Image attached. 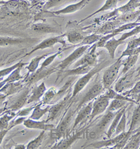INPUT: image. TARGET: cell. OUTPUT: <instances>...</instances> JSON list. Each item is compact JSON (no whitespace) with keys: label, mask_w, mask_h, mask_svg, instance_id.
I'll list each match as a JSON object with an SVG mask.
<instances>
[{"label":"cell","mask_w":140,"mask_h":149,"mask_svg":"<svg viewBox=\"0 0 140 149\" xmlns=\"http://www.w3.org/2000/svg\"><path fill=\"white\" fill-rule=\"evenodd\" d=\"M64 36H65V34L44 39V41H41V42L39 43V44H37V46L30 52V53H27V54L25 55V56H28V55H32V53H34V52L39 51V50H44L46 49V48L52 47V46H54L55 44H58V43L63 44V46H65V45H66V43H65V39H63Z\"/></svg>","instance_id":"8"},{"label":"cell","mask_w":140,"mask_h":149,"mask_svg":"<svg viewBox=\"0 0 140 149\" xmlns=\"http://www.w3.org/2000/svg\"><path fill=\"white\" fill-rule=\"evenodd\" d=\"M45 130H42L39 134V136H37L33 140L27 143L26 148L27 149H37L39 148L41 146V143H42L43 140H44L45 136Z\"/></svg>","instance_id":"37"},{"label":"cell","mask_w":140,"mask_h":149,"mask_svg":"<svg viewBox=\"0 0 140 149\" xmlns=\"http://www.w3.org/2000/svg\"><path fill=\"white\" fill-rule=\"evenodd\" d=\"M132 99L134 100V101L136 102L137 104H140V93H138V94L135 95L134 97H133Z\"/></svg>","instance_id":"53"},{"label":"cell","mask_w":140,"mask_h":149,"mask_svg":"<svg viewBox=\"0 0 140 149\" xmlns=\"http://www.w3.org/2000/svg\"><path fill=\"white\" fill-rule=\"evenodd\" d=\"M140 124V104H138L137 107L134 109L133 111L132 120L130 123V132H134V130L136 129L137 127Z\"/></svg>","instance_id":"32"},{"label":"cell","mask_w":140,"mask_h":149,"mask_svg":"<svg viewBox=\"0 0 140 149\" xmlns=\"http://www.w3.org/2000/svg\"><path fill=\"white\" fill-rule=\"evenodd\" d=\"M97 48V43H95L86 54L78 60L76 63H74V67H77L82 65H89L93 67L98 65V55L96 54Z\"/></svg>","instance_id":"10"},{"label":"cell","mask_w":140,"mask_h":149,"mask_svg":"<svg viewBox=\"0 0 140 149\" xmlns=\"http://www.w3.org/2000/svg\"><path fill=\"white\" fill-rule=\"evenodd\" d=\"M30 41H34L35 40L20 39V38H12L8 37V36H0V46H9V45L20 44L25 42H29Z\"/></svg>","instance_id":"23"},{"label":"cell","mask_w":140,"mask_h":149,"mask_svg":"<svg viewBox=\"0 0 140 149\" xmlns=\"http://www.w3.org/2000/svg\"><path fill=\"white\" fill-rule=\"evenodd\" d=\"M46 92V85H45L44 82H42L40 85L33 88V90L31 92V95L29 96L28 100H27V104L39 102L41 100V98L44 96Z\"/></svg>","instance_id":"18"},{"label":"cell","mask_w":140,"mask_h":149,"mask_svg":"<svg viewBox=\"0 0 140 149\" xmlns=\"http://www.w3.org/2000/svg\"><path fill=\"white\" fill-rule=\"evenodd\" d=\"M26 65H27V63H23L22 65L19 66L18 67H17L16 69H14V70L9 74V76H8L7 79H5V80L3 81V82H1L0 84H1V86H4V84H6V83H7V84H11V83L15 82V81L20 80V79H22V77L20 75V71H21L22 67Z\"/></svg>","instance_id":"26"},{"label":"cell","mask_w":140,"mask_h":149,"mask_svg":"<svg viewBox=\"0 0 140 149\" xmlns=\"http://www.w3.org/2000/svg\"><path fill=\"white\" fill-rule=\"evenodd\" d=\"M29 93H30V91L28 89H26L25 91H22L20 96L16 99L15 102L10 107L11 110L13 111H18L19 109L22 108L27 103Z\"/></svg>","instance_id":"21"},{"label":"cell","mask_w":140,"mask_h":149,"mask_svg":"<svg viewBox=\"0 0 140 149\" xmlns=\"http://www.w3.org/2000/svg\"><path fill=\"white\" fill-rule=\"evenodd\" d=\"M140 93V81H137L134 86L132 88V89L128 91H126L123 93V95H125L126 97H131L132 99L133 97H134L137 95L138 93Z\"/></svg>","instance_id":"43"},{"label":"cell","mask_w":140,"mask_h":149,"mask_svg":"<svg viewBox=\"0 0 140 149\" xmlns=\"http://www.w3.org/2000/svg\"><path fill=\"white\" fill-rule=\"evenodd\" d=\"M132 132H130V131H127L126 132V134L125 136H124L123 138L121 140H120V141H118V143L116 144L114 146L112 147L111 148H117V149H120V148H124V147H125V146L126 145V143H127V141H128L130 137L131 136V135L132 134Z\"/></svg>","instance_id":"44"},{"label":"cell","mask_w":140,"mask_h":149,"mask_svg":"<svg viewBox=\"0 0 140 149\" xmlns=\"http://www.w3.org/2000/svg\"><path fill=\"white\" fill-rule=\"evenodd\" d=\"M104 88L102 83H101L100 81L95 83L93 86H91L88 91L81 98L77 108V110H79L81 107H84L86 104L91 101H93V100L95 99L97 97L100 96L104 91Z\"/></svg>","instance_id":"4"},{"label":"cell","mask_w":140,"mask_h":149,"mask_svg":"<svg viewBox=\"0 0 140 149\" xmlns=\"http://www.w3.org/2000/svg\"><path fill=\"white\" fill-rule=\"evenodd\" d=\"M138 60V55H134V56H128L127 59L123 62V68L121 72V75H123L125 73L129 72L130 69L134 67V65L136 64V62H137Z\"/></svg>","instance_id":"35"},{"label":"cell","mask_w":140,"mask_h":149,"mask_svg":"<svg viewBox=\"0 0 140 149\" xmlns=\"http://www.w3.org/2000/svg\"><path fill=\"white\" fill-rule=\"evenodd\" d=\"M139 15L140 9L138 10V11L130 12V13H126V14L120 15L116 20L120 23H129V22H132L134 20H136Z\"/></svg>","instance_id":"30"},{"label":"cell","mask_w":140,"mask_h":149,"mask_svg":"<svg viewBox=\"0 0 140 149\" xmlns=\"http://www.w3.org/2000/svg\"><path fill=\"white\" fill-rule=\"evenodd\" d=\"M139 6H140V0H130V1L125 5L118 8H116L114 11L105 15L104 16H102L103 18L101 19L104 20V19H108L114 16H120L130 12L134 11L136 8Z\"/></svg>","instance_id":"7"},{"label":"cell","mask_w":140,"mask_h":149,"mask_svg":"<svg viewBox=\"0 0 140 149\" xmlns=\"http://www.w3.org/2000/svg\"><path fill=\"white\" fill-rule=\"evenodd\" d=\"M64 51V49H62V50H60L59 51H58L57 53H55V54H53V55H51L50 56H48V58H46L45 60H44V62H43V63L41 64V67L40 69H39L38 70L39 71H41V70H43V69H45L46 68V67H48L53 62V61L55 60V59L57 58V57L58 56V55H60L62 53H63Z\"/></svg>","instance_id":"40"},{"label":"cell","mask_w":140,"mask_h":149,"mask_svg":"<svg viewBox=\"0 0 140 149\" xmlns=\"http://www.w3.org/2000/svg\"><path fill=\"white\" fill-rule=\"evenodd\" d=\"M140 46V36L139 38H136V39H132V40L130 41L127 43V49L129 48H137Z\"/></svg>","instance_id":"50"},{"label":"cell","mask_w":140,"mask_h":149,"mask_svg":"<svg viewBox=\"0 0 140 149\" xmlns=\"http://www.w3.org/2000/svg\"><path fill=\"white\" fill-rule=\"evenodd\" d=\"M123 65V60L118 58L114 63L112 64L104 73L102 84L104 89H109L115 82L118 77L119 70Z\"/></svg>","instance_id":"2"},{"label":"cell","mask_w":140,"mask_h":149,"mask_svg":"<svg viewBox=\"0 0 140 149\" xmlns=\"http://www.w3.org/2000/svg\"><path fill=\"white\" fill-rule=\"evenodd\" d=\"M17 146H15V148H22V149L25 148V145H17Z\"/></svg>","instance_id":"55"},{"label":"cell","mask_w":140,"mask_h":149,"mask_svg":"<svg viewBox=\"0 0 140 149\" xmlns=\"http://www.w3.org/2000/svg\"><path fill=\"white\" fill-rule=\"evenodd\" d=\"M105 96H107L109 100H125L128 102H132L133 104H136V102L134 100L128 97H126L125 95H121L120 93H117L114 90H112L111 88H109L108 91L105 93Z\"/></svg>","instance_id":"27"},{"label":"cell","mask_w":140,"mask_h":149,"mask_svg":"<svg viewBox=\"0 0 140 149\" xmlns=\"http://www.w3.org/2000/svg\"><path fill=\"white\" fill-rule=\"evenodd\" d=\"M48 53H46V54L40 55V56H37L32 59V60H31V62L29 63V65H27V67H26V69L28 71V73H30V74H34V73L37 70L40 62L43 60V59L46 58V56H48Z\"/></svg>","instance_id":"33"},{"label":"cell","mask_w":140,"mask_h":149,"mask_svg":"<svg viewBox=\"0 0 140 149\" xmlns=\"http://www.w3.org/2000/svg\"><path fill=\"white\" fill-rule=\"evenodd\" d=\"M93 104V101H91L88 102V104H86V105H84V107H82L80 109L77 117H76L73 127H72V130H75V128L77 127L78 125L80 124L81 123L84 122V121L86 120L88 118H90L91 112H92Z\"/></svg>","instance_id":"13"},{"label":"cell","mask_w":140,"mask_h":149,"mask_svg":"<svg viewBox=\"0 0 140 149\" xmlns=\"http://www.w3.org/2000/svg\"><path fill=\"white\" fill-rule=\"evenodd\" d=\"M4 4V2H0V4Z\"/></svg>","instance_id":"57"},{"label":"cell","mask_w":140,"mask_h":149,"mask_svg":"<svg viewBox=\"0 0 140 149\" xmlns=\"http://www.w3.org/2000/svg\"><path fill=\"white\" fill-rule=\"evenodd\" d=\"M118 0H107L106 2H105V4H104L103 6L100 8V9H98V11H95L94 13H92V14L89 15L88 16L86 17V18H84V20H82V22L84 21V20H87V19L91 18V17L97 14V13H100V12L107 11V10L114 9V8H115L116 9V6H117V4H118Z\"/></svg>","instance_id":"28"},{"label":"cell","mask_w":140,"mask_h":149,"mask_svg":"<svg viewBox=\"0 0 140 149\" xmlns=\"http://www.w3.org/2000/svg\"><path fill=\"white\" fill-rule=\"evenodd\" d=\"M125 111L126 107H123V108L120 109V110L116 112L114 118V119L111 121V123L109 127L108 128V130L107 132V136L108 139L111 138L113 136V135L114 134L117 125H118L119 121L120 120V118H121L124 112H125Z\"/></svg>","instance_id":"20"},{"label":"cell","mask_w":140,"mask_h":149,"mask_svg":"<svg viewBox=\"0 0 140 149\" xmlns=\"http://www.w3.org/2000/svg\"><path fill=\"white\" fill-rule=\"evenodd\" d=\"M139 149H140V147H139Z\"/></svg>","instance_id":"58"},{"label":"cell","mask_w":140,"mask_h":149,"mask_svg":"<svg viewBox=\"0 0 140 149\" xmlns=\"http://www.w3.org/2000/svg\"><path fill=\"white\" fill-rule=\"evenodd\" d=\"M103 35L98 34H93L91 35H88L86 37L84 38L82 41L79 44L80 46H84V45H91V44H94L95 43L98 42L102 38V36Z\"/></svg>","instance_id":"38"},{"label":"cell","mask_w":140,"mask_h":149,"mask_svg":"<svg viewBox=\"0 0 140 149\" xmlns=\"http://www.w3.org/2000/svg\"><path fill=\"white\" fill-rule=\"evenodd\" d=\"M90 47L89 45H84V46H80L78 47L77 49H75L72 52L71 54L67 56L65 60H63L59 64L58 67V69L60 72H63L67 67H70L71 65L74 63V62L77 61L79 58L82 56L84 53L88 50Z\"/></svg>","instance_id":"3"},{"label":"cell","mask_w":140,"mask_h":149,"mask_svg":"<svg viewBox=\"0 0 140 149\" xmlns=\"http://www.w3.org/2000/svg\"><path fill=\"white\" fill-rule=\"evenodd\" d=\"M91 1V0H81L78 3L70 4L69 6H66L63 9L59 10L53 12V14L55 15H62V14H70V13H73L74 12H77L79 10L82 9L84 8L88 3Z\"/></svg>","instance_id":"16"},{"label":"cell","mask_w":140,"mask_h":149,"mask_svg":"<svg viewBox=\"0 0 140 149\" xmlns=\"http://www.w3.org/2000/svg\"><path fill=\"white\" fill-rule=\"evenodd\" d=\"M126 127V114L125 112H124L123 114L122 115L120 120L119 121L118 125H117L116 129L114 135H118L120 133L125 132Z\"/></svg>","instance_id":"42"},{"label":"cell","mask_w":140,"mask_h":149,"mask_svg":"<svg viewBox=\"0 0 140 149\" xmlns=\"http://www.w3.org/2000/svg\"><path fill=\"white\" fill-rule=\"evenodd\" d=\"M125 41H120L119 39H116L112 38V39L107 41V43L104 46V48H105L107 50L111 58L114 59L115 57V52L116 51L117 48L120 45L125 44Z\"/></svg>","instance_id":"22"},{"label":"cell","mask_w":140,"mask_h":149,"mask_svg":"<svg viewBox=\"0 0 140 149\" xmlns=\"http://www.w3.org/2000/svg\"><path fill=\"white\" fill-rule=\"evenodd\" d=\"M85 135L84 133V130L80 131L79 132L76 133L72 135L71 136H69L67 139L61 140V141L59 142L58 144H56L55 146H53L52 148H60V149H67L70 148L71 146H72L74 142L78 141L80 139L83 138V136Z\"/></svg>","instance_id":"15"},{"label":"cell","mask_w":140,"mask_h":149,"mask_svg":"<svg viewBox=\"0 0 140 149\" xmlns=\"http://www.w3.org/2000/svg\"><path fill=\"white\" fill-rule=\"evenodd\" d=\"M74 113L75 112L72 111H69L68 113L61 120L58 127L51 130L52 138L55 139H60L65 136L67 130L70 127V124L74 116Z\"/></svg>","instance_id":"5"},{"label":"cell","mask_w":140,"mask_h":149,"mask_svg":"<svg viewBox=\"0 0 140 149\" xmlns=\"http://www.w3.org/2000/svg\"><path fill=\"white\" fill-rule=\"evenodd\" d=\"M11 129V127H8V128H7V129H4V130H0V144H1V142H2L3 139H4V136H6V133H7Z\"/></svg>","instance_id":"52"},{"label":"cell","mask_w":140,"mask_h":149,"mask_svg":"<svg viewBox=\"0 0 140 149\" xmlns=\"http://www.w3.org/2000/svg\"><path fill=\"white\" fill-rule=\"evenodd\" d=\"M57 95V90L55 88H51L48 91L45 93L43 97L41 103L42 104H50L53 102V100H55Z\"/></svg>","instance_id":"36"},{"label":"cell","mask_w":140,"mask_h":149,"mask_svg":"<svg viewBox=\"0 0 140 149\" xmlns=\"http://www.w3.org/2000/svg\"><path fill=\"white\" fill-rule=\"evenodd\" d=\"M93 69L92 67L89 65H82L79 67H74V69H68V70H64V72H62V75H60L59 77H61L62 79H65V77H71V76H78V75H84L87 74L88 72ZM58 77V78L59 77Z\"/></svg>","instance_id":"17"},{"label":"cell","mask_w":140,"mask_h":149,"mask_svg":"<svg viewBox=\"0 0 140 149\" xmlns=\"http://www.w3.org/2000/svg\"><path fill=\"white\" fill-rule=\"evenodd\" d=\"M41 105H42V103L41 102L40 104H37V106L34 107L32 115H31L30 117V119H32V120H39L41 118H42L45 114L49 111V109L51 107V105L48 104L47 107H45L44 109L41 108Z\"/></svg>","instance_id":"25"},{"label":"cell","mask_w":140,"mask_h":149,"mask_svg":"<svg viewBox=\"0 0 140 149\" xmlns=\"http://www.w3.org/2000/svg\"><path fill=\"white\" fill-rule=\"evenodd\" d=\"M5 6L11 11H15L20 8V2L19 1H16V0H10V1L5 3Z\"/></svg>","instance_id":"48"},{"label":"cell","mask_w":140,"mask_h":149,"mask_svg":"<svg viewBox=\"0 0 140 149\" xmlns=\"http://www.w3.org/2000/svg\"><path fill=\"white\" fill-rule=\"evenodd\" d=\"M140 54V46L137 48H129L127 49L126 48L125 51H124L122 53L121 55L119 58L123 59L124 57H128V56H134V55H139Z\"/></svg>","instance_id":"46"},{"label":"cell","mask_w":140,"mask_h":149,"mask_svg":"<svg viewBox=\"0 0 140 149\" xmlns=\"http://www.w3.org/2000/svg\"><path fill=\"white\" fill-rule=\"evenodd\" d=\"M140 33V25L137 26V27H134V28L132 29V30H130V32H125L124 34H123L121 37L119 39V40L120 41H125L126 39H127L128 38L131 37V36L136 35V34H138Z\"/></svg>","instance_id":"45"},{"label":"cell","mask_w":140,"mask_h":149,"mask_svg":"<svg viewBox=\"0 0 140 149\" xmlns=\"http://www.w3.org/2000/svg\"><path fill=\"white\" fill-rule=\"evenodd\" d=\"M135 72L137 74V75L135 76L136 79H140V65L137 67V69L135 70Z\"/></svg>","instance_id":"54"},{"label":"cell","mask_w":140,"mask_h":149,"mask_svg":"<svg viewBox=\"0 0 140 149\" xmlns=\"http://www.w3.org/2000/svg\"><path fill=\"white\" fill-rule=\"evenodd\" d=\"M116 113H115V112L107 111L106 114L102 118V119L100 120V122L98 123V124L94 128H93V129L96 132L98 136H99L101 134H102L104 131L108 127L109 125L110 124V123H111L112 120H113L114 118Z\"/></svg>","instance_id":"14"},{"label":"cell","mask_w":140,"mask_h":149,"mask_svg":"<svg viewBox=\"0 0 140 149\" xmlns=\"http://www.w3.org/2000/svg\"><path fill=\"white\" fill-rule=\"evenodd\" d=\"M135 22H140V15H139V16L137 17V20H135Z\"/></svg>","instance_id":"56"},{"label":"cell","mask_w":140,"mask_h":149,"mask_svg":"<svg viewBox=\"0 0 140 149\" xmlns=\"http://www.w3.org/2000/svg\"><path fill=\"white\" fill-rule=\"evenodd\" d=\"M126 132L120 133L118 135H116L115 137L108 139L107 140H102V141H96L91 143L86 148H112L116 144L118 141H120L124 136H125Z\"/></svg>","instance_id":"11"},{"label":"cell","mask_w":140,"mask_h":149,"mask_svg":"<svg viewBox=\"0 0 140 149\" xmlns=\"http://www.w3.org/2000/svg\"><path fill=\"white\" fill-rule=\"evenodd\" d=\"M15 116H16V114L13 113H11V115L6 114V115L3 116V117L0 118V130L8 128V127H9L8 123Z\"/></svg>","instance_id":"41"},{"label":"cell","mask_w":140,"mask_h":149,"mask_svg":"<svg viewBox=\"0 0 140 149\" xmlns=\"http://www.w3.org/2000/svg\"><path fill=\"white\" fill-rule=\"evenodd\" d=\"M35 106H32V107H27V108L22 109V110L19 111L18 113L16 114V116H20V117H25L28 116L29 114L31 113L32 111H33Z\"/></svg>","instance_id":"49"},{"label":"cell","mask_w":140,"mask_h":149,"mask_svg":"<svg viewBox=\"0 0 140 149\" xmlns=\"http://www.w3.org/2000/svg\"><path fill=\"white\" fill-rule=\"evenodd\" d=\"M31 29L34 32L38 33H45V34H48V33H57L58 30H57L56 28L52 27L50 25H47L45 23H35L33 24L31 27Z\"/></svg>","instance_id":"24"},{"label":"cell","mask_w":140,"mask_h":149,"mask_svg":"<svg viewBox=\"0 0 140 149\" xmlns=\"http://www.w3.org/2000/svg\"><path fill=\"white\" fill-rule=\"evenodd\" d=\"M140 147V131L132 134L124 147L125 149H137Z\"/></svg>","instance_id":"31"},{"label":"cell","mask_w":140,"mask_h":149,"mask_svg":"<svg viewBox=\"0 0 140 149\" xmlns=\"http://www.w3.org/2000/svg\"><path fill=\"white\" fill-rule=\"evenodd\" d=\"M67 98H68V96L66 97L63 100L60 101L58 103L55 104L51 106V108L49 109V115H48V117L46 120V123L49 122V121H53L54 119L58 117V116L59 115L60 112L63 111L65 105H66L67 102Z\"/></svg>","instance_id":"19"},{"label":"cell","mask_w":140,"mask_h":149,"mask_svg":"<svg viewBox=\"0 0 140 149\" xmlns=\"http://www.w3.org/2000/svg\"><path fill=\"white\" fill-rule=\"evenodd\" d=\"M127 103H128V102L125 101V100H112L111 102L109 104L108 108L107 109V111H111L116 113L120 109L126 107Z\"/></svg>","instance_id":"34"},{"label":"cell","mask_w":140,"mask_h":149,"mask_svg":"<svg viewBox=\"0 0 140 149\" xmlns=\"http://www.w3.org/2000/svg\"><path fill=\"white\" fill-rule=\"evenodd\" d=\"M24 126L29 129L34 130H49L51 131L55 128V125L53 124H48L46 120L39 121L32 120V119L27 118L24 120L23 123Z\"/></svg>","instance_id":"12"},{"label":"cell","mask_w":140,"mask_h":149,"mask_svg":"<svg viewBox=\"0 0 140 149\" xmlns=\"http://www.w3.org/2000/svg\"><path fill=\"white\" fill-rule=\"evenodd\" d=\"M62 1H63V0H49L47 4L45 5L44 8L45 9H48V8L53 7V6H55V5L58 4Z\"/></svg>","instance_id":"51"},{"label":"cell","mask_w":140,"mask_h":149,"mask_svg":"<svg viewBox=\"0 0 140 149\" xmlns=\"http://www.w3.org/2000/svg\"><path fill=\"white\" fill-rule=\"evenodd\" d=\"M109 99L105 95H102L98 97L95 101L93 102L92 112H91V116H90V120L91 121L95 118L96 116L100 115L105 111H107L108 108L109 104Z\"/></svg>","instance_id":"9"},{"label":"cell","mask_w":140,"mask_h":149,"mask_svg":"<svg viewBox=\"0 0 140 149\" xmlns=\"http://www.w3.org/2000/svg\"><path fill=\"white\" fill-rule=\"evenodd\" d=\"M109 60H105V61L102 62L101 63L95 66V67H93V69H91L87 74H84V77L80 78V79L77 81V82L76 83L75 86H74L73 93H72V98L75 97L86 87V86L90 82L91 79H93V77H94L95 75H96L97 74H98L100 72H101L104 67H107V66L109 65Z\"/></svg>","instance_id":"1"},{"label":"cell","mask_w":140,"mask_h":149,"mask_svg":"<svg viewBox=\"0 0 140 149\" xmlns=\"http://www.w3.org/2000/svg\"><path fill=\"white\" fill-rule=\"evenodd\" d=\"M134 74H135V71L131 69L123 74V76L116 84L114 91L118 93H121L128 88L132 87L136 79Z\"/></svg>","instance_id":"6"},{"label":"cell","mask_w":140,"mask_h":149,"mask_svg":"<svg viewBox=\"0 0 140 149\" xmlns=\"http://www.w3.org/2000/svg\"><path fill=\"white\" fill-rule=\"evenodd\" d=\"M67 41L72 44H79L84 39V36L77 30H72L65 34Z\"/></svg>","instance_id":"29"},{"label":"cell","mask_w":140,"mask_h":149,"mask_svg":"<svg viewBox=\"0 0 140 149\" xmlns=\"http://www.w3.org/2000/svg\"><path fill=\"white\" fill-rule=\"evenodd\" d=\"M23 63H25V62H22V61H20V62H18V63L15 64L14 65L11 66V67H8V68H6V69H2V70H0V77H4L6 75H9V74H11V73L13 72L14 69H16L17 67H18L19 66L22 65Z\"/></svg>","instance_id":"47"},{"label":"cell","mask_w":140,"mask_h":149,"mask_svg":"<svg viewBox=\"0 0 140 149\" xmlns=\"http://www.w3.org/2000/svg\"><path fill=\"white\" fill-rule=\"evenodd\" d=\"M119 23H120V22L117 21V20L116 22H108V23L104 25L101 28H100V29H98V34H101V35H102V34L105 35V34H109V33L111 32L114 29H116V26L118 25Z\"/></svg>","instance_id":"39"}]
</instances>
